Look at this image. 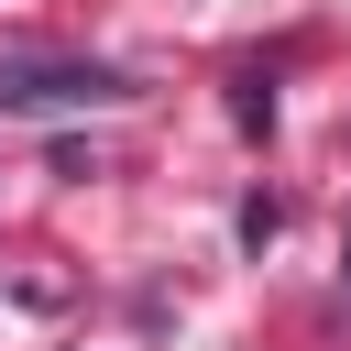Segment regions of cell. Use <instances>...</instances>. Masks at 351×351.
Instances as JSON below:
<instances>
[{
    "label": "cell",
    "mask_w": 351,
    "mask_h": 351,
    "mask_svg": "<svg viewBox=\"0 0 351 351\" xmlns=\"http://www.w3.org/2000/svg\"><path fill=\"white\" fill-rule=\"evenodd\" d=\"M143 99L121 66H66V55H11L0 66V110H121Z\"/></svg>",
    "instance_id": "6da1fadb"
}]
</instances>
